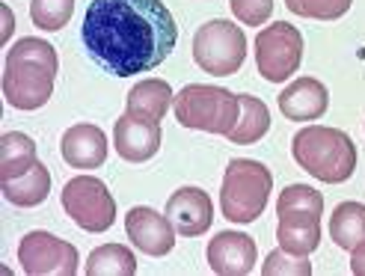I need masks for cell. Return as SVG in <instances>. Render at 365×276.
Wrapping results in <instances>:
<instances>
[{
  "label": "cell",
  "instance_id": "27",
  "mask_svg": "<svg viewBox=\"0 0 365 276\" xmlns=\"http://www.w3.org/2000/svg\"><path fill=\"white\" fill-rule=\"evenodd\" d=\"M229 6L241 24L262 27L273 15V0H229Z\"/></svg>",
  "mask_w": 365,
  "mask_h": 276
},
{
  "label": "cell",
  "instance_id": "29",
  "mask_svg": "<svg viewBox=\"0 0 365 276\" xmlns=\"http://www.w3.org/2000/svg\"><path fill=\"white\" fill-rule=\"evenodd\" d=\"M0 12H4V42H6L9 36H12V9H9V6H4Z\"/></svg>",
  "mask_w": 365,
  "mask_h": 276
},
{
  "label": "cell",
  "instance_id": "21",
  "mask_svg": "<svg viewBox=\"0 0 365 276\" xmlns=\"http://www.w3.org/2000/svg\"><path fill=\"white\" fill-rule=\"evenodd\" d=\"M330 235L341 250H356L365 244V205L359 202H341L330 217Z\"/></svg>",
  "mask_w": 365,
  "mask_h": 276
},
{
  "label": "cell",
  "instance_id": "23",
  "mask_svg": "<svg viewBox=\"0 0 365 276\" xmlns=\"http://www.w3.org/2000/svg\"><path fill=\"white\" fill-rule=\"evenodd\" d=\"M277 214H324V196L309 184H288L279 193Z\"/></svg>",
  "mask_w": 365,
  "mask_h": 276
},
{
  "label": "cell",
  "instance_id": "24",
  "mask_svg": "<svg viewBox=\"0 0 365 276\" xmlns=\"http://www.w3.org/2000/svg\"><path fill=\"white\" fill-rule=\"evenodd\" d=\"M75 0H30V21L39 30H63L71 21Z\"/></svg>",
  "mask_w": 365,
  "mask_h": 276
},
{
  "label": "cell",
  "instance_id": "9",
  "mask_svg": "<svg viewBox=\"0 0 365 276\" xmlns=\"http://www.w3.org/2000/svg\"><path fill=\"white\" fill-rule=\"evenodd\" d=\"M18 262L30 276H75L78 247L51 232H27L18 244Z\"/></svg>",
  "mask_w": 365,
  "mask_h": 276
},
{
  "label": "cell",
  "instance_id": "16",
  "mask_svg": "<svg viewBox=\"0 0 365 276\" xmlns=\"http://www.w3.org/2000/svg\"><path fill=\"white\" fill-rule=\"evenodd\" d=\"M173 101H175L173 86H170L167 81L149 78V81H140L131 92H128L125 113L143 116V119H152V122H160L163 116H167V110H170Z\"/></svg>",
  "mask_w": 365,
  "mask_h": 276
},
{
  "label": "cell",
  "instance_id": "18",
  "mask_svg": "<svg viewBox=\"0 0 365 276\" xmlns=\"http://www.w3.org/2000/svg\"><path fill=\"white\" fill-rule=\"evenodd\" d=\"M0 190H4L6 202H12V205H18V208H36V205H42V202L48 199L51 173H48L45 163L36 160L24 175L0 181Z\"/></svg>",
  "mask_w": 365,
  "mask_h": 276
},
{
  "label": "cell",
  "instance_id": "22",
  "mask_svg": "<svg viewBox=\"0 0 365 276\" xmlns=\"http://www.w3.org/2000/svg\"><path fill=\"white\" fill-rule=\"evenodd\" d=\"M134 273H137V259L122 244H104L89 252L86 276H134Z\"/></svg>",
  "mask_w": 365,
  "mask_h": 276
},
{
  "label": "cell",
  "instance_id": "2",
  "mask_svg": "<svg viewBox=\"0 0 365 276\" xmlns=\"http://www.w3.org/2000/svg\"><path fill=\"white\" fill-rule=\"evenodd\" d=\"M57 51L51 42L24 36L6 51L4 66V96L18 110H39L48 104L57 78Z\"/></svg>",
  "mask_w": 365,
  "mask_h": 276
},
{
  "label": "cell",
  "instance_id": "10",
  "mask_svg": "<svg viewBox=\"0 0 365 276\" xmlns=\"http://www.w3.org/2000/svg\"><path fill=\"white\" fill-rule=\"evenodd\" d=\"M125 232L145 255H167L175 247V226L170 223V217L145 205H137L125 214Z\"/></svg>",
  "mask_w": 365,
  "mask_h": 276
},
{
  "label": "cell",
  "instance_id": "14",
  "mask_svg": "<svg viewBox=\"0 0 365 276\" xmlns=\"http://www.w3.org/2000/svg\"><path fill=\"white\" fill-rule=\"evenodd\" d=\"M330 107V92L315 78H297L279 92V110L291 122H312L321 119Z\"/></svg>",
  "mask_w": 365,
  "mask_h": 276
},
{
  "label": "cell",
  "instance_id": "28",
  "mask_svg": "<svg viewBox=\"0 0 365 276\" xmlns=\"http://www.w3.org/2000/svg\"><path fill=\"white\" fill-rule=\"evenodd\" d=\"M351 273L356 276H365V244H359L356 250H351Z\"/></svg>",
  "mask_w": 365,
  "mask_h": 276
},
{
  "label": "cell",
  "instance_id": "15",
  "mask_svg": "<svg viewBox=\"0 0 365 276\" xmlns=\"http://www.w3.org/2000/svg\"><path fill=\"white\" fill-rule=\"evenodd\" d=\"M60 152L68 167L96 170L107 160V137L98 125H71L60 140Z\"/></svg>",
  "mask_w": 365,
  "mask_h": 276
},
{
  "label": "cell",
  "instance_id": "5",
  "mask_svg": "<svg viewBox=\"0 0 365 276\" xmlns=\"http://www.w3.org/2000/svg\"><path fill=\"white\" fill-rule=\"evenodd\" d=\"M273 175L264 163L238 158L226 167L220 188V211L229 223H255L267 205Z\"/></svg>",
  "mask_w": 365,
  "mask_h": 276
},
{
  "label": "cell",
  "instance_id": "6",
  "mask_svg": "<svg viewBox=\"0 0 365 276\" xmlns=\"http://www.w3.org/2000/svg\"><path fill=\"white\" fill-rule=\"evenodd\" d=\"M193 60L208 75L226 78L235 75L247 60V36L238 24L226 18H214L193 36Z\"/></svg>",
  "mask_w": 365,
  "mask_h": 276
},
{
  "label": "cell",
  "instance_id": "13",
  "mask_svg": "<svg viewBox=\"0 0 365 276\" xmlns=\"http://www.w3.org/2000/svg\"><path fill=\"white\" fill-rule=\"evenodd\" d=\"M255 241L244 232H220L208 244V267L220 276H247L255 267Z\"/></svg>",
  "mask_w": 365,
  "mask_h": 276
},
{
  "label": "cell",
  "instance_id": "26",
  "mask_svg": "<svg viewBox=\"0 0 365 276\" xmlns=\"http://www.w3.org/2000/svg\"><path fill=\"white\" fill-rule=\"evenodd\" d=\"M264 276H309L312 273V262H306V255L288 252V250H273L264 265H262Z\"/></svg>",
  "mask_w": 365,
  "mask_h": 276
},
{
  "label": "cell",
  "instance_id": "11",
  "mask_svg": "<svg viewBox=\"0 0 365 276\" xmlns=\"http://www.w3.org/2000/svg\"><path fill=\"white\" fill-rule=\"evenodd\" d=\"M160 122L143 119V116H131L125 113L122 119H116L113 128V145L122 160L128 163H143L158 155L160 149Z\"/></svg>",
  "mask_w": 365,
  "mask_h": 276
},
{
  "label": "cell",
  "instance_id": "25",
  "mask_svg": "<svg viewBox=\"0 0 365 276\" xmlns=\"http://www.w3.org/2000/svg\"><path fill=\"white\" fill-rule=\"evenodd\" d=\"M351 4L354 0H285V6L294 15L315 18V21H336L351 9Z\"/></svg>",
  "mask_w": 365,
  "mask_h": 276
},
{
  "label": "cell",
  "instance_id": "4",
  "mask_svg": "<svg viewBox=\"0 0 365 276\" xmlns=\"http://www.w3.org/2000/svg\"><path fill=\"white\" fill-rule=\"evenodd\" d=\"M178 125L193 128V131H208V134H223L238 125L241 116V98L223 86H208V83H187L173 101Z\"/></svg>",
  "mask_w": 365,
  "mask_h": 276
},
{
  "label": "cell",
  "instance_id": "12",
  "mask_svg": "<svg viewBox=\"0 0 365 276\" xmlns=\"http://www.w3.org/2000/svg\"><path fill=\"white\" fill-rule=\"evenodd\" d=\"M167 217L178 235L199 237L214 223V205L211 196L199 188H181L167 199Z\"/></svg>",
  "mask_w": 365,
  "mask_h": 276
},
{
  "label": "cell",
  "instance_id": "17",
  "mask_svg": "<svg viewBox=\"0 0 365 276\" xmlns=\"http://www.w3.org/2000/svg\"><path fill=\"white\" fill-rule=\"evenodd\" d=\"M279 247L297 255L315 252L321 244V217L318 214H282L277 226Z\"/></svg>",
  "mask_w": 365,
  "mask_h": 276
},
{
  "label": "cell",
  "instance_id": "8",
  "mask_svg": "<svg viewBox=\"0 0 365 276\" xmlns=\"http://www.w3.org/2000/svg\"><path fill=\"white\" fill-rule=\"evenodd\" d=\"M303 63V36L294 24H267L255 36V66L270 83H285Z\"/></svg>",
  "mask_w": 365,
  "mask_h": 276
},
{
  "label": "cell",
  "instance_id": "3",
  "mask_svg": "<svg viewBox=\"0 0 365 276\" xmlns=\"http://www.w3.org/2000/svg\"><path fill=\"white\" fill-rule=\"evenodd\" d=\"M291 155H294L297 167H303L309 175H315L318 181L327 184L348 181L356 170V145L339 128H324V125L303 128L291 140Z\"/></svg>",
  "mask_w": 365,
  "mask_h": 276
},
{
  "label": "cell",
  "instance_id": "7",
  "mask_svg": "<svg viewBox=\"0 0 365 276\" xmlns=\"http://www.w3.org/2000/svg\"><path fill=\"white\" fill-rule=\"evenodd\" d=\"M63 208L83 232L101 235L116 220V199L107 190V184L93 175H78L66 181L63 188Z\"/></svg>",
  "mask_w": 365,
  "mask_h": 276
},
{
  "label": "cell",
  "instance_id": "19",
  "mask_svg": "<svg viewBox=\"0 0 365 276\" xmlns=\"http://www.w3.org/2000/svg\"><path fill=\"white\" fill-rule=\"evenodd\" d=\"M238 98H241V116H238V125L229 131V143H238V145L259 143L270 131V110L255 96H238Z\"/></svg>",
  "mask_w": 365,
  "mask_h": 276
},
{
  "label": "cell",
  "instance_id": "20",
  "mask_svg": "<svg viewBox=\"0 0 365 276\" xmlns=\"http://www.w3.org/2000/svg\"><path fill=\"white\" fill-rule=\"evenodd\" d=\"M33 163H36V143L27 134L9 131L0 137V181L24 175Z\"/></svg>",
  "mask_w": 365,
  "mask_h": 276
},
{
  "label": "cell",
  "instance_id": "1",
  "mask_svg": "<svg viewBox=\"0 0 365 276\" xmlns=\"http://www.w3.org/2000/svg\"><path fill=\"white\" fill-rule=\"evenodd\" d=\"M81 36L86 53L104 71L131 78L170 57L178 27L163 0H93Z\"/></svg>",
  "mask_w": 365,
  "mask_h": 276
}]
</instances>
